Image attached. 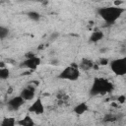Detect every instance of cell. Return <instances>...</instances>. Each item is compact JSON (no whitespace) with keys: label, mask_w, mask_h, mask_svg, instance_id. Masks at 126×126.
<instances>
[{"label":"cell","mask_w":126,"mask_h":126,"mask_svg":"<svg viewBox=\"0 0 126 126\" xmlns=\"http://www.w3.org/2000/svg\"><path fill=\"white\" fill-rule=\"evenodd\" d=\"M50 65H52V66H58L59 65V60L58 59H52L51 61H50Z\"/></svg>","instance_id":"obj_21"},{"label":"cell","mask_w":126,"mask_h":126,"mask_svg":"<svg viewBox=\"0 0 126 126\" xmlns=\"http://www.w3.org/2000/svg\"><path fill=\"white\" fill-rule=\"evenodd\" d=\"M17 124L20 126H33L35 125L33 119L32 118V116L30 114H27L25 117H23L22 119L17 121Z\"/></svg>","instance_id":"obj_12"},{"label":"cell","mask_w":126,"mask_h":126,"mask_svg":"<svg viewBox=\"0 0 126 126\" xmlns=\"http://www.w3.org/2000/svg\"><path fill=\"white\" fill-rule=\"evenodd\" d=\"M40 64H41V59L37 55H35L31 58H26L24 61L20 63V67L29 69L31 71H35Z\"/></svg>","instance_id":"obj_5"},{"label":"cell","mask_w":126,"mask_h":126,"mask_svg":"<svg viewBox=\"0 0 126 126\" xmlns=\"http://www.w3.org/2000/svg\"><path fill=\"white\" fill-rule=\"evenodd\" d=\"M9 32H10V31H9L8 28H6V27L0 25V39L6 38V37L9 35Z\"/></svg>","instance_id":"obj_16"},{"label":"cell","mask_w":126,"mask_h":126,"mask_svg":"<svg viewBox=\"0 0 126 126\" xmlns=\"http://www.w3.org/2000/svg\"><path fill=\"white\" fill-rule=\"evenodd\" d=\"M36 54L34 53V52H28V53H26L25 54V57L26 58H31V57H33V56H35Z\"/></svg>","instance_id":"obj_22"},{"label":"cell","mask_w":126,"mask_h":126,"mask_svg":"<svg viewBox=\"0 0 126 126\" xmlns=\"http://www.w3.org/2000/svg\"><path fill=\"white\" fill-rule=\"evenodd\" d=\"M108 64H109L111 71L116 76L126 75V57H120V58L113 59Z\"/></svg>","instance_id":"obj_4"},{"label":"cell","mask_w":126,"mask_h":126,"mask_svg":"<svg viewBox=\"0 0 126 126\" xmlns=\"http://www.w3.org/2000/svg\"><path fill=\"white\" fill-rule=\"evenodd\" d=\"M17 124V120L14 117H4L0 122L1 126H15Z\"/></svg>","instance_id":"obj_13"},{"label":"cell","mask_w":126,"mask_h":126,"mask_svg":"<svg viewBox=\"0 0 126 126\" xmlns=\"http://www.w3.org/2000/svg\"><path fill=\"white\" fill-rule=\"evenodd\" d=\"M25 99L19 94L16 96H13L12 98H10L7 102V107L10 111H17L19 108H21L24 103H25Z\"/></svg>","instance_id":"obj_6"},{"label":"cell","mask_w":126,"mask_h":126,"mask_svg":"<svg viewBox=\"0 0 126 126\" xmlns=\"http://www.w3.org/2000/svg\"><path fill=\"white\" fill-rule=\"evenodd\" d=\"M113 118H115L112 114H106L105 116H104V119H103V121H112V120H114Z\"/></svg>","instance_id":"obj_20"},{"label":"cell","mask_w":126,"mask_h":126,"mask_svg":"<svg viewBox=\"0 0 126 126\" xmlns=\"http://www.w3.org/2000/svg\"><path fill=\"white\" fill-rule=\"evenodd\" d=\"M3 67H6L5 62L4 61H0V68H3Z\"/></svg>","instance_id":"obj_24"},{"label":"cell","mask_w":126,"mask_h":126,"mask_svg":"<svg viewBox=\"0 0 126 126\" xmlns=\"http://www.w3.org/2000/svg\"><path fill=\"white\" fill-rule=\"evenodd\" d=\"M125 12V9L120 6L101 7L97 9L98 16L108 25H113Z\"/></svg>","instance_id":"obj_1"},{"label":"cell","mask_w":126,"mask_h":126,"mask_svg":"<svg viewBox=\"0 0 126 126\" xmlns=\"http://www.w3.org/2000/svg\"><path fill=\"white\" fill-rule=\"evenodd\" d=\"M59 32H52L51 34H50V36H49V40L50 41H54V40H56L58 37H59Z\"/></svg>","instance_id":"obj_18"},{"label":"cell","mask_w":126,"mask_h":126,"mask_svg":"<svg viewBox=\"0 0 126 126\" xmlns=\"http://www.w3.org/2000/svg\"><path fill=\"white\" fill-rule=\"evenodd\" d=\"M27 16L31 21H33V22H38L41 18V15L37 11H30L27 13Z\"/></svg>","instance_id":"obj_14"},{"label":"cell","mask_w":126,"mask_h":126,"mask_svg":"<svg viewBox=\"0 0 126 126\" xmlns=\"http://www.w3.org/2000/svg\"><path fill=\"white\" fill-rule=\"evenodd\" d=\"M94 63L93 60H91L89 58H83L78 66H79V69H81V70L89 71L94 68Z\"/></svg>","instance_id":"obj_10"},{"label":"cell","mask_w":126,"mask_h":126,"mask_svg":"<svg viewBox=\"0 0 126 126\" xmlns=\"http://www.w3.org/2000/svg\"><path fill=\"white\" fill-rule=\"evenodd\" d=\"M20 95H21L26 101L32 100V99L34 98V95H35V89L32 88V86H28L27 88H24V89L21 91Z\"/></svg>","instance_id":"obj_8"},{"label":"cell","mask_w":126,"mask_h":126,"mask_svg":"<svg viewBox=\"0 0 126 126\" xmlns=\"http://www.w3.org/2000/svg\"><path fill=\"white\" fill-rule=\"evenodd\" d=\"M94 1H95V2H99V1H101V0H94Z\"/></svg>","instance_id":"obj_26"},{"label":"cell","mask_w":126,"mask_h":126,"mask_svg":"<svg viewBox=\"0 0 126 126\" xmlns=\"http://www.w3.org/2000/svg\"><path fill=\"white\" fill-rule=\"evenodd\" d=\"M106 50H107V49H106V48H101V49H100V50H99V52H100V53H104V52H105V51H106Z\"/></svg>","instance_id":"obj_25"},{"label":"cell","mask_w":126,"mask_h":126,"mask_svg":"<svg viewBox=\"0 0 126 126\" xmlns=\"http://www.w3.org/2000/svg\"><path fill=\"white\" fill-rule=\"evenodd\" d=\"M81 73H80V69L79 66L76 63H73L67 67H65L59 74H58V78L61 80H67V81H77L80 77Z\"/></svg>","instance_id":"obj_3"},{"label":"cell","mask_w":126,"mask_h":126,"mask_svg":"<svg viewBox=\"0 0 126 126\" xmlns=\"http://www.w3.org/2000/svg\"><path fill=\"white\" fill-rule=\"evenodd\" d=\"M29 112L30 113H33V114H36V115H41L44 113L45 111V107H44V104L41 100L40 97L36 98L28 108Z\"/></svg>","instance_id":"obj_7"},{"label":"cell","mask_w":126,"mask_h":126,"mask_svg":"<svg viewBox=\"0 0 126 126\" xmlns=\"http://www.w3.org/2000/svg\"><path fill=\"white\" fill-rule=\"evenodd\" d=\"M10 77V70L7 67L0 68V81H5Z\"/></svg>","instance_id":"obj_15"},{"label":"cell","mask_w":126,"mask_h":126,"mask_svg":"<svg viewBox=\"0 0 126 126\" xmlns=\"http://www.w3.org/2000/svg\"><path fill=\"white\" fill-rule=\"evenodd\" d=\"M108 63H109V60H108L107 58H104V57L100 58L99 61H98V64H99V65H102V66H105V65H107Z\"/></svg>","instance_id":"obj_19"},{"label":"cell","mask_w":126,"mask_h":126,"mask_svg":"<svg viewBox=\"0 0 126 126\" xmlns=\"http://www.w3.org/2000/svg\"><path fill=\"white\" fill-rule=\"evenodd\" d=\"M114 87L111 82L104 78H95L92 84L90 89L91 95H98V94H105L111 93Z\"/></svg>","instance_id":"obj_2"},{"label":"cell","mask_w":126,"mask_h":126,"mask_svg":"<svg viewBox=\"0 0 126 126\" xmlns=\"http://www.w3.org/2000/svg\"><path fill=\"white\" fill-rule=\"evenodd\" d=\"M89 110V105L86 103V102H80L78 103L74 108H73V111L76 115H83L84 113H86L87 111Z\"/></svg>","instance_id":"obj_11"},{"label":"cell","mask_w":126,"mask_h":126,"mask_svg":"<svg viewBox=\"0 0 126 126\" xmlns=\"http://www.w3.org/2000/svg\"><path fill=\"white\" fill-rule=\"evenodd\" d=\"M104 37V33L102 31L100 30H95L92 32V34L90 35V38H89V41L92 42V43H96L98 41H100L102 38Z\"/></svg>","instance_id":"obj_9"},{"label":"cell","mask_w":126,"mask_h":126,"mask_svg":"<svg viewBox=\"0 0 126 126\" xmlns=\"http://www.w3.org/2000/svg\"><path fill=\"white\" fill-rule=\"evenodd\" d=\"M113 4H114V6H121L122 4H123V0H114V2H113Z\"/></svg>","instance_id":"obj_23"},{"label":"cell","mask_w":126,"mask_h":126,"mask_svg":"<svg viewBox=\"0 0 126 126\" xmlns=\"http://www.w3.org/2000/svg\"><path fill=\"white\" fill-rule=\"evenodd\" d=\"M126 102V95L125 94H120L117 97V103L118 104H124Z\"/></svg>","instance_id":"obj_17"}]
</instances>
